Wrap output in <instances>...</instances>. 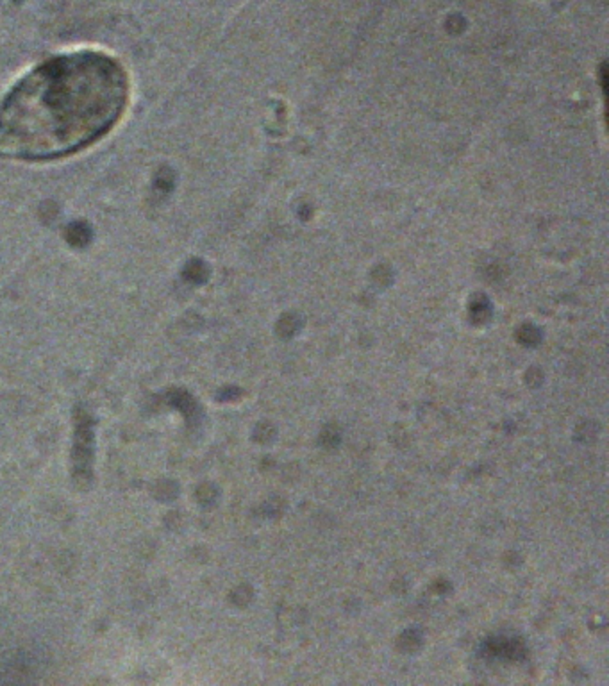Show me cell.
Segmentation results:
<instances>
[{"mask_svg": "<svg viewBox=\"0 0 609 686\" xmlns=\"http://www.w3.org/2000/svg\"><path fill=\"white\" fill-rule=\"evenodd\" d=\"M127 97L129 81L113 57L93 50L54 57L6 97L0 152L18 160L74 154L118 122Z\"/></svg>", "mask_w": 609, "mask_h": 686, "instance_id": "cell-1", "label": "cell"}, {"mask_svg": "<svg viewBox=\"0 0 609 686\" xmlns=\"http://www.w3.org/2000/svg\"><path fill=\"white\" fill-rule=\"evenodd\" d=\"M65 238H66V241H68L70 245H74V247L88 245V243H90V240H91L90 225L84 224V222H74V224H70L68 227H66Z\"/></svg>", "mask_w": 609, "mask_h": 686, "instance_id": "cell-2", "label": "cell"}, {"mask_svg": "<svg viewBox=\"0 0 609 686\" xmlns=\"http://www.w3.org/2000/svg\"><path fill=\"white\" fill-rule=\"evenodd\" d=\"M206 277V268L201 261H192L186 266V279L192 282H201Z\"/></svg>", "mask_w": 609, "mask_h": 686, "instance_id": "cell-3", "label": "cell"}, {"mask_svg": "<svg viewBox=\"0 0 609 686\" xmlns=\"http://www.w3.org/2000/svg\"><path fill=\"white\" fill-rule=\"evenodd\" d=\"M157 184H160V188L163 190L170 188V186H172V177L168 176L167 172H160V176H157Z\"/></svg>", "mask_w": 609, "mask_h": 686, "instance_id": "cell-4", "label": "cell"}]
</instances>
